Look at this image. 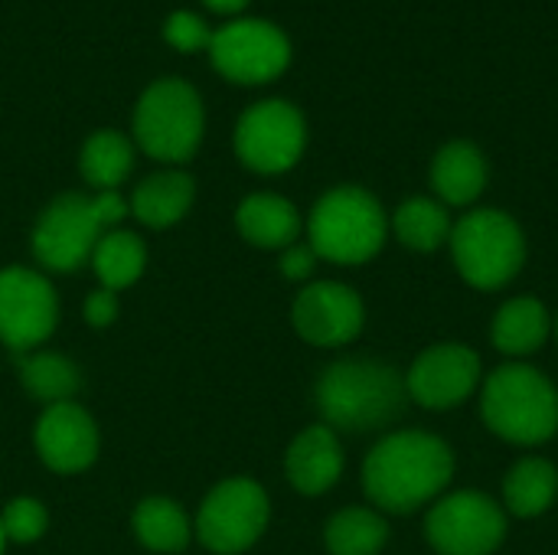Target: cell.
Instances as JSON below:
<instances>
[{"label":"cell","mask_w":558,"mask_h":555,"mask_svg":"<svg viewBox=\"0 0 558 555\" xmlns=\"http://www.w3.org/2000/svg\"><path fill=\"white\" fill-rule=\"evenodd\" d=\"M278 268H281V275H284V278H291V281H304V278H311V275H314V268H317V252H314L307 242H294V245H288V249L281 252Z\"/></svg>","instance_id":"obj_30"},{"label":"cell","mask_w":558,"mask_h":555,"mask_svg":"<svg viewBox=\"0 0 558 555\" xmlns=\"http://www.w3.org/2000/svg\"><path fill=\"white\" fill-rule=\"evenodd\" d=\"M193 200H196L193 177L170 167V170H157L137 183V190L131 193V213L137 222H144L150 229H170L190 213Z\"/></svg>","instance_id":"obj_18"},{"label":"cell","mask_w":558,"mask_h":555,"mask_svg":"<svg viewBox=\"0 0 558 555\" xmlns=\"http://www.w3.org/2000/svg\"><path fill=\"white\" fill-rule=\"evenodd\" d=\"M425 536L441 555H490L507 536V514L487 494L458 491L432 507Z\"/></svg>","instance_id":"obj_10"},{"label":"cell","mask_w":558,"mask_h":555,"mask_svg":"<svg viewBox=\"0 0 558 555\" xmlns=\"http://www.w3.org/2000/svg\"><path fill=\"white\" fill-rule=\"evenodd\" d=\"M20 383L33 399L56 406L72 402V396L82 389V373L62 353H33L20 363Z\"/></svg>","instance_id":"obj_27"},{"label":"cell","mask_w":558,"mask_h":555,"mask_svg":"<svg viewBox=\"0 0 558 555\" xmlns=\"http://www.w3.org/2000/svg\"><path fill=\"white\" fill-rule=\"evenodd\" d=\"M454 455L428 432H392L363 461V491L386 514H412L451 484Z\"/></svg>","instance_id":"obj_1"},{"label":"cell","mask_w":558,"mask_h":555,"mask_svg":"<svg viewBox=\"0 0 558 555\" xmlns=\"http://www.w3.org/2000/svg\"><path fill=\"white\" fill-rule=\"evenodd\" d=\"M78 170L85 177L88 186H95V193L101 190H118L131 170H134V141L121 131H95L78 154Z\"/></svg>","instance_id":"obj_22"},{"label":"cell","mask_w":558,"mask_h":555,"mask_svg":"<svg viewBox=\"0 0 558 555\" xmlns=\"http://www.w3.org/2000/svg\"><path fill=\"white\" fill-rule=\"evenodd\" d=\"M494 347L507 357H530L549 337V311L536 298H513L494 317Z\"/></svg>","instance_id":"obj_20"},{"label":"cell","mask_w":558,"mask_h":555,"mask_svg":"<svg viewBox=\"0 0 558 555\" xmlns=\"http://www.w3.org/2000/svg\"><path fill=\"white\" fill-rule=\"evenodd\" d=\"M88 262H92L101 288L121 291V288H131L144 275V268H147V245H144V239L137 232L108 229L95 242Z\"/></svg>","instance_id":"obj_23"},{"label":"cell","mask_w":558,"mask_h":555,"mask_svg":"<svg viewBox=\"0 0 558 555\" xmlns=\"http://www.w3.org/2000/svg\"><path fill=\"white\" fill-rule=\"evenodd\" d=\"M271 517L268 494L252 478H229L216 484L193 520V533L216 555H239L252 550Z\"/></svg>","instance_id":"obj_7"},{"label":"cell","mask_w":558,"mask_h":555,"mask_svg":"<svg viewBox=\"0 0 558 555\" xmlns=\"http://www.w3.org/2000/svg\"><path fill=\"white\" fill-rule=\"evenodd\" d=\"M98 425L75 399L43 409L36 422V451L49 471L78 474L92 468L98 458Z\"/></svg>","instance_id":"obj_15"},{"label":"cell","mask_w":558,"mask_h":555,"mask_svg":"<svg viewBox=\"0 0 558 555\" xmlns=\"http://www.w3.org/2000/svg\"><path fill=\"white\" fill-rule=\"evenodd\" d=\"M484 422L513 445H543L558 432V389L526 363L500 366L487 376L481 396Z\"/></svg>","instance_id":"obj_3"},{"label":"cell","mask_w":558,"mask_h":555,"mask_svg":"<svg viewBox=\"0 0 558 555\" xmlns=\"http://www.w3.org/2000/svg\"><path fill=\"white\" fill-rule=\"evenodd\" d=\"M235 226L248 245L284 252L301 236V213L291 200L278 193H252L239 203Z\"/></svg>","instance_id":"obj_17"},{"label":"cell","mask_w":558,"mask_h":555,"mask_svg":"<svg viewBox=\"0 0 558 555\" xmlns=\"http://www.w3.org/2000/svg\"><path fill=\"white\" fill-rule=\"evenodd\" d=\"M209 59L216 72L235 85H265L284 75L291 65V39L281 26L268 20L235 16L213 29Z\"/></svg>","instance_id":"obj_8"},{"label":"cell","mask_w":558,"mask_h":555,"mask_svg":"<svg viewBox=\"0 0 558 555\" xmlns=\"http://www.w3.org/2000/svg\"><path fill=\"white\" fill-rule=\"evenodd\" d=\"M163 39L177 49V52H203L209 49L213 29L209 23L193 13V10H173L163 23Z\"/></svg>","instance_id":"obj_29"},{"label":"cell","mask_w":558,"mask_h":555,"mask_svg":"<svg viewBox=\"0 0 558 555\" xmlns=\"http://www.w3.org/2000/svg\"><path fill=\"white\" fill-rule=\"evenodd\" d=\"M284 474L304 497L327 494L343 474V448L337 432L327 425L304 429L284 455Z\"/></svg>","instance_id":"obj_16"},{"label":"cell","mask_w":558,"mask_h":555,"mask_svg":"<svg viewBox=\"0 0 558 555\" xmlns=\"http://www.w3.org/2000/svg\"><path fill=\"white\" fill-rule=\"evenodd\" d=\"M451 255L461 278L481 291L510 285L526 262V239L513 216L500 209H474L451 229Z\"/></svg>","instance_id":"obj_6"},{"label":"cell","mask_w":558,"mask_h":555,"mask_svg":"<svg viewBox=\"0 0 558 555\" xmlns=\"http://www.w3.org/2000/svg\"><path fill=\"white\" fill-rule=\"evenodd\" d=\"M3 550H7V536H3V527H0V555H3Z\"/></svg>","instance_id":"obj_34"},{"label":"cell","mask_w":558,"mask_h":555,"mask_svg":"<svg viewBox=\"0 0 558 555\" xmlns=\"http://www.w3.org/2000/svg\"><path fill=\"white\" fill-rule=\"evenodd\" d=\"M294 330L314 347H343L360 337L366 311L360 294L340 281L307 285L291 307Z\"/></svg>","instance_id":"obj_13"},{"label":"cell","mask_w":558,"mask_h":555,"mask_svg":"<svg viewBox=\"0 0 558 555\" xmlns=\"http://www.w3.org/2000/svg\"><path fill=\"white\" fill-rule=\"evenodd\" d=\"M134 147L160 164H186L203 141L206 111L199 92L183 79H157L150 82L131 118Z\"/></svg>","instance_id":"obj_5"},{"label":"cell","mask_w":558,"mask_h":555,"mask_svg":"<svg viewBox=\"0 0 558 555\" xmlns=\"http://www.w3.org/2000/svg\"><path fill=\"white\" fill-rule=\"evenodd\" d=\"M481 386V357L464 343L428 347L409 370L405 389L425 409H454Z\"/></svg>","instance_id":"obj_14"},{"label":"cell","mask_w":558,"mask_h":555,"mask_svg":"<svg viewBox=\"0 0 558 555\" xmlns=\"http://www.w3.org/2000/svg\"><path fill=\"white\" fill-rule=\"evenodd\" d=\"M324 543L330 555H379L389 543V527L376 510L347 507L330 517Z\"/></svg>","instance_id":"obj_25"},{"label":"cell","mask_w":558,"mask_h":555,"mask_svg":"<svg viewBox=\"0 0 558 555\" xmlns=\"http://www.w3.org/2000/svg\"><path fill=\"white\" fill-rule=\"evenodd\" d=\"M59 324V298L46 275L10 265L0 272V340L10 350H33L52 337Z\"/></svg>","instance_id":"obj_12"},{"label":"cell","mask_w":558,"mask_h":555,"mask_svg":"<svg viewBox=\"0 0 558 555\" xmlns=\"http://www.w3.org/2000/svg\"><path fill=\"white\" fill-rule=\"evenodd\" d=\"M232 144L248 170L275 177L301 160L307 147V121L291 101L265 98L245 108V114L235 124Z\"/></svg>","instance_id":"obj_9"},{"label":"cell","mask_w":558,"mask_h":555,"mask_svg":"<svg viewBox=\"0 0 558 555\" xmlns=\"http://www.w3.org/2000/svg\"><path fill=\"white\" fill-rule=\"evenodd\" d=\"M105 236L92 196L62 193L56 196L33 226V255L49 272H75L92 258L95 242Z\"/></svg>","instance_id":"obj_11"},{"label":"cell","mask_w":558,"mask_h":555,"mask_svg":"<svg viewBox=\"0 0 558 555\" xmlns=\"http://www.w3.org/2000/svg\"><path fill=\"white\" fill-rule=\"evenodd\" d=\"M558 497V471L546 458H523L504 481V500L513 517H539Z\"/></svg>","instance_id":"obj_24"},{"label":"cell","mask_w":558,"mask_h":555,"mask_svg":"<svg viewBox=\"0 0 558 555\" xmlns=\"http://www.w3.org/2000/svg\"><path fill=\"white\" fill-rule=\"evenodd\" d=\"M0 527L7 543H36L49 527V514L36 497H13L0 514Z\"/></svg>","instance_id":"obj_28"},{"label":"cell","mask_w":558,"mask_h":555,"mask_svg":"<svg viewBox=\"0 0 558 555\" xmlns=\"http://www.w3.org/2000/svg\"><path fill=\"white\" fill-rule=\"evenodd\" d=\"M118 317V291L98 288L85 298V321L92 327H111Z\"/></svg>","instance_id":"obj_32"},{"label":"cell","mask_w":558,"mask_h":555,"mask_svg":"<svg viewBox=\"0 0 558 555\" xmlns=\"http://www.w3.org/2000/svg\"><path fill=\"white\" fill-rule=\"evenodd\" d=\"M405 379L379 360H340L317 379L314 402L327 429L373 432L389 425L405 406Z\"/></svg>","instance_id":"obj_2"},{"label":"cell","mask_w":558,"mask_h":555,"mask_svg":"<svg viewBox=\"0 0 558 555\" xmlns=\"http://www.w3.org/2000/svg\"><path fill=\"white\" fill-rule=\"evenodd\" d=\"M432 186L448 206H471L487 186V160L477 144L451 141L432 160Z\"/></svg>","instance_id":"obj_19"},{"label":"cell","mask_w":558,"mask_h":555,"mask_svg":"<svg viewBox=\"0 0 558 555\" xmlns=\"http://www.w3.org/2000/svg\"><path fill=\"white\" fill-rule=\"evenodd\" d=\"M92 206H95V216L101 222V229H114L128 213H131V203L118 193V190H101V193H92Z\"/></svg>","instance_id":"obj_31"},{"label":"cell","mask_w":558,"mask_h":555,"mask_svg":"<svg viewBox=\"0 0 558 555\" xmlns=\"http://www.w3.org/2000/svg\"><path fill=\"white\" fill-rule=\"evenodd\" d=\"M556 334H558V327H556Z\"/></svg>","instance_id":"obj_35"},{"label":"cell","mask_w":558,"mask_h":555,"mask_svg":"<svg viewBox=\"0 0 558 555\" xmlns=\"http://www.w3.org/2000/svg\"><path fill=\"white\" fill-rule=\"evenodd\" d=\"M213 13H222V16H235V13H242L252 0H203Z\"/></svg>","instance_id":"obj_33"},{"label":"cell","mask_w":558,"mask_h":555,"mask_svg":"<svg viewBox=\"0 0 558 555\" xmlns=\"http://www.w3.org/2000/svg\"><path fill=\"white\" fill-rule=\"evenodd\" d=\"M392 229L402 245H409L415 252H435L438 245H445L451 239L454 222H451L445 203L428 200V196H412L396 209Z\"/></svg>","instance_id":"obj_26"},{"label":"cell","mask_w":558,"mask_h":555,"mask_svg":"<svg viewBox=\"0 0 558 555\" xmlns=\"http://www.w3.org/2000/svg\"><path fill=\"white\" fill-rule=\"evenodd\" d=\"M131 527L141 546L163 555L183 553L193 536V520L170 497H144L131 517Z\"/></svg>","instance_id":"obj_21"},{"label":"cell","mask_w":558,"mask_h":555,"mask_svg":"<svg viewBox=\"0 0 558 555\" xmlns=\"http://www.w3.org/2000/svg\"><path fill=\"white\" fill-rule=\"evenodd\" d=\"M386 213L363 186H333L307 219V245L333 265H363L386 245Z\"/></svg>","instance_id":"obj_4"}]
</instances>
